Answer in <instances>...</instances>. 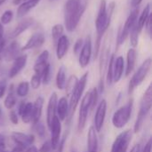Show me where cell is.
Listing matches in <instances>:
<instances>
[{
	"instance_id": "6",
	"label": "cell",
	"mask_w": 152,
	"mask_h": 152,
	"mask_svg": "<svg viewBox=\"0 0 152 152\" xmlns=\"http://www.w3.org/2000/svg\"><path fill=\"white\" fill-rule=\"evenodd\" d=\"M151 68V59L149 58L142 63V65L139 67V69L136 70V72L132 77L131 80L129 81V84H128V94L129 95H131L134 93V89L144 81L145 77L150 72Z\"/></svg>"
},
{
	"instance_id": "10",
	"label": "cell",
	"mask_w": 152,
	"mask_h": 152,
	"mask_svg": "<svg viewBox=\"0 0 152 152\" xmlns=\"http://www.w3.org/2000/svg\"><path fill=\"white\" fill-rule=\"evenodd\" d=\"M106 114H107V101L102 100L100 102V103L97 106L96 112L94 115V129L96 130L97 133H100L102 129V126L104 125V121L106 118Z\"/></svg>"
},
{
	"instance_id": "46",
	"label": "cell",
	"mask_w": 152,
	"mask_h": 152,
	"mask_svg": "<svg viewBox=\"0 0 152 152\" xmlns=\"http://www.w3.org/2000/svg\"><path fill=\"white\" fill-rule=\"evenodd\" d=\"M6 148V139L5 136L2 134H0V151H5Z\"/></svg>"
},
{
	"instance_id": "5",
	"label": "cell",
	"mask_w": 152,
	"mask_h": 152,
	"mask_svg": "<svg viewBox=\"0 0 152 152\" xmlns=\"http://www.w3.org/2000/svg\"><path fill=\"white\" fill-rule=\"evenodd\" d=\"M88 79V72H86L80 79H78V83L75 88V90L70 94V100L69 102V118L71 119L73 114L76 111V109L77 107V104L83 96V93L85 91V88L87 84Z\"/></svg>"
},
{
	"instance_id": "32",
	"label": "cell",
	"mask_w": 152,
	"mask_h": 152,
	"mask_svg": "<svg viewBox=\"0 0 152 152\" xmlns=\"http://www.w3.org/2000/svg\"><path fill=\"white\" fill-rule=\"evenodd\" d=\"M141 30L139 29L138 28V25H137V20L135 21V23L134 24L133 28H131L130 30V43H131V45L133 47H136L137 45H138V39H139V34H140Z\"/></svg>"
},
{
	"instance_id": "19",
	"label": "cell",
	"mask_w": 152,
	"mask_h": 152,
	"mask_svg": "<svg viewBox=\"0 0 152 152\" xmlns=\"http://www.w3.org/2000/svg\"><path fill=\"white\" fill-rule=\"evenodd\" d=\"M45 42V36L43 33H35L33 34L29 39L27 41L26 45L21 47V52L26 51V50H30V49H35L40 47Z\"/></svg>"
},
{
	"instance_id": "4",
	"label": "cell",
	"mask_w": 152,
	"mask_h": 152,
	"mask_svg": "<svg viewBox=\"0 0 152 152\" xmlns=\"http://www.w3.org/2000/svg\"><path fill=\"white\" fill-rule=\"evenodd\" d=\"M134 106V100L130 99L125 105L115 111L112 116V125L116 128H123L130 120Z\"/></svg>"
},
{
	"instance_id": "52",
	"label": "cell",
	"mask_w": 152,
	"mask_h": 152,
	"mask_svg": "<svg viewBox=\"0 0 152 152\" xmlns=\"http://www.w3.org/2000/svg\"><path fill=\"white\" fill-rule=\"evenodd\" d=\"M11 152H25V150L20 148V147H18V146H15L13 148V150Z\"/></svg>"
},
{
	"instance_id": "8",
	"label": "cell",
	"mask_w": 152,
	"mask_h": 152,
	"mask_svg": "<svg viewBox=\"0 0 152 152\" xmlns=\"http://www.w3.org/2000/svg\"><path fill=\"white\" fill-rule=\"evenodd\" d=\"M133 132L131 130H126L120 133L115 139L110 152H126L129 144L132 141Z\"/></svg>"
},
{
	"instance_id": "7",
	"label": "cell",
	"mask_w": 152,
	"mask_h": 152,
	"mask_svg": "<svg viewBox=\"0 0 152 152\" xmlns=\"http://www.w3.org/2000/svg\"><path fill=\"white\" fill-rule=\"evenodd\" d=\"M89 110H91V101H90V92H87L82 98L80 107H79V114L77 119V131L82 132L86 125L87 117Z\"/></svg>"
},
{
	"instance_id": "17",
	"label": "cell",
	"mask_w": 152,
	"mask_h": 152,
	"mask_svg": "<svg viewBox=\"0 0 152 152\" xmlns=\"http://www.w3.org/2000/svg\"><path fill=\"white\" fill-rule=\"evenodd\" d=\"M27 61H28V56L26 54H22V55H20L19 57H17L13 61V63L10 69L9 77L13 78L14 77H16L25 68V66L27 64Z\"/></svg>"
},
{
	"instance_id": "30",
	"label": "cell",
	"mask_w": 152,
	"mask_h": 152,
	"mask_svg": "<svg viewBox=\"0 0 152 152\" xmlns=\"http://www.w3.org/2000/svg\"><path fill=\"white\" fill-rule=\"evenodd\" d=\"M115 54H112L108 61V69L106 74V84L108 86H110L113 83V69H114V61H115Z\"/></svg>"
},
{
	"instance_id": "53",
	"label": "cell",
	"mask_w": 152,
	"mask_h": 152,
	"mask_svg": "<svg viewBox=\"0 0 152 152\" xmlns=\"http://www.w3.org/2000/svg\"><path fill=\"white\" fill-rule=\"evenodd\" d=\"M142 0H132V5L134 7H137L141 3H142Z\"/></svg>"
},
{
	"instance_id": "29",
	"label": "cell",
	"mask_w": 152,
	"mask_h": 152,
	"mask_svg": "<svg viewBox=\"0 0 152 152\" xmlns=\"http://www.w3.org/2000/svg\"><path fill=\"white\" fill-rule=\"evenodd\" d=\"M66 68L61 66L56 75V86L60 90H63L66 85Z\"/></svg>"
},
{
	"instance_id": "2",
	"label": "cell",
	"mask_w": 152,
	"mask_h": 152,
	"mask_svg": "<svg viewBox=\"0 0 152 152\" xmlns=\"http://www.w3.org/2000/svg\"><path fill=\"white\" fill-rule=\"evenodd\" d=\"M86 2L83 0H67L64 4V25L69 32H72L77 27L80 19L86 10Z\"/></svg>"
},
{
	"instance_id": "14",
	"label": "cell",
	"mask_w": 152,
	"mask_h": 152,
	"mask_svg": "<svg viewBox=\"0 0 152 152\" xmlns=\"http://www.w3.org/2000/svg\"><path fill=\"white\" fill-rule=\"evenodd\" d=\"M18 115L25 124H29L33 120V103L28 102H20L18 108Z\"/></svg>"
},
{
	"instance_id": "56",
	"label": "cell",
	"mask_w": 152,
	"mask_h": 152,
	"mask_svg": "<svg viewBox=\"0 0 152 152\" xmlns=\"http://www.w3.org/2000/svg\"><path fill=\"white\" fill-rule=\"evenodd\" d=\"M71 152H76V151H75V150H72V151H71Z\"/></svg>"
},
{
	"instance_id": "42",
	"label": "cell",
	"mask_w": 152,
	"mask_h": 152,
	"mask_svg": "<svg viewBox=\"0 0 152 152\" xmlns=\"http://www.w3.org/2000/svg\"><path fill=\"white\" fill-rule=\"evenodd\" d=\"M84 45V42H83V39L82 38H79L77 40V42L75 43V45H74V53L78 55L81 49H82V46Z\"/></svg>"
},
{
	"instance_id": "33",
	"label": "cell",
	"mask_w": 152,
	"mask_h": 152,
	"mask_svg": "<svg viewBox=\"0 0 152 152\" xmlns=\"http://www.w3.org/2000/svg\"><path fill=\"white\" fill-rule=\"evenodd\" d=\"M28 92H29V83L27 82V81L20 82L18 85L17 88L15 89V94L19 97H25V96H27Z\"/></svg>"
},
{
	"instance_id": "43",
	"label": "cell",
	"mask_w": 152,
	"mask_h": 152,
	"mask_svg": "<svg viewBox=\"0 0 152 152\" xmlns=\"http://www.w3.org/2000/svg\"><path fill=\"white\" fill-rule=\"evenodd\" d=\"M7 89V81L5 79L0 80V99L4 97Z\"/></svg>"
},
{
	"instance_id": "36",
	"label": "cell",
	"mask_w": 152,
	"mask_h": 152,
	"mask_svg": "<svg viewBox=\"0 0 152 152\" xmlns=\"http://www.w3.org/2000/svg\"><path fill=\"white\" fill-rule=\"evenodd\" d=\"M51 80V65L48 63L45 68L43 74H42V83L44 85H48Z\"/></svg>"
},
{
	"instance_id": "27",
	"label": "cell",
	"mask_w": 152,
	"mask_h": 152,
	"mask_svg": "<svg viewBox=\"0 0 152 152\" xmlns=\"http://www.w3.org/2000/svg\"><path fill=\"white\" fill-rule=\"evenodd\" d=\"M37 4H38V2L37 1H34V0H26V1H23L21 4H20V6L17 9V17L18 18L24 17V15H26Z\"/></svg>"
},
{
	"instance_id": "31",
	"label": "cell",
	"mask_w": 152,
	"mask_h": 152,
	"mask_svg": "<svg viewBox=\"0 0 152 152\" xmlns=\"http://www.w3.org/2000/svg\"><path fill=\"white\" fill-rule=\"evenodd\" d=\"M150 15H151V4H148L145 6V8L143 9L142 12L141 13L140 18L137 20V25H138V28L141 31L143 28V27L145 26V23H146Z\"/></svg>"
},
{
	"instance_id": "45",
	"label": "cell",
	"mask_w": 152,
	"mask_h": 152,
	"mask_svg": "<svg viewBox=\"0 0 152 152\" xmlns=\"http://www.w3.org/2000/svg\"><path fill=\"white\" fill-rule=\"evenodd\" d=\"M9 118H10V121H11L13 125H18V122H19L18 114H17L14 110H11V112H10V114H9Z\"/></svg>"
},
{
	"instance_id": "35",
	"label": "cell",
	"mask_w": 152,
	"mask_h": 152,
	"mask_svg": "<svg viewBox=\"0 0 152 152\" xmlns=\"http://www.w3.org/2000/svg\"><path fill=\"white\" fill-rule=\"evenodd\" d=\"M63 31H64V28H63V26L61 24H56L53 27L52 37L55 42H57V40L63 35Z\"/></svg>"
},
{
	"instance_id": "51",
	"label": "cell",
	"mask_w": 152,
	"mask_h": 152,
	"mask_svg": "<svg viewBox=\"0 0 152 152\" xmlns=\"http://www.w3.org/2000/svg\"><path fill=\"white\" fill-rule=\"evenodd\" d=\"M130 152H141V145L140 144H135L132 149Z\"/></svg>"
},
{
	"instance_id": "11",
	"label": "cell",
	"mask_w": 152,
	"mask_h": 152,
	"mask_svg": "<svg viewBox=\"0 0 152 152\" xmlns=\"http://www.w3.org/2000/svg\"><path fill=\"white\" fill-rule=\"evenodd\" d=\"M50 131H51V145L53 151L57 150L60 141H61V120L57 118V116L54 118L53 120L51 126H50Z\"/></svg>"
},
{
	"instance_id": "49",
	"label": "cell",
	"mask_w": 152,
	"mask_h": 152,
	"mask_svg": "<svg viewBox=\"0 0 152 152\" xmlns=\"http://www.w3.org/2000/svg\"><path fill=\"white\" fill-rule=\"evenodd\" d=\"M4 125V113H3V110L2 107L0 106V126Z\"/></svg>"
},
{
	"instance_id": "34",
	"label": "cell",
	"mask_w": 152,
	"mask_h": 152,
	"mask_svg": "<svg viewBox=\"0 0 152 152\" xmlns=\"http://www.w3.org/2000/svg\"><path fill=\"white\" fill-rule=\"evenodd\" d=\"M77 83H78L77 77L76 76H70V77L69 78V80L66 82V85H65L67 95H69L70 96V94H72V92L75 90Z\"/></svg>"
},
{
	"instance_id": "41",
	"label": "cell",
	"mask_w": 152,
	"mask_h": 152,
	"mask_svg": "<svg viewBox=\"0 0 152 152\" xmlns=\"http://www.w3.org/2000/svg\"><path fill=\"white\" fill-rule=\"evenodd\" d=\"M4 45H5V40L4 37V27L3 24L0 22V60L2 59V53L4 49Z\"/></svg>"
},
{
	"instance_id": "1",
	"label": "cell",
	"mask_w": 152,
	"mask_h": 152,
	"mask_svg": "<svg viewBox=\"0 0 152 152\" xmlns=\"http://www.w3.org/2000/svg\"><path fill=\"white\" fill-rule=\"evenodd\" d=\"M114 8H115V3L114 2L110 3V5L107 6L106 0H101L98 14H97L96 20H95V28H96V32H97V38H96V43H95L94 58H97V56L99 54L102 37L110 25Z\"/></svg>"
},
{
	"instance_id": "3",
	"label": "cell",
	"mask_w": 152,
	"mask_h": 152,
	"mask_svg": "<svg viewBox=\"0 0 152 152\" xmlns=\"http://www.w3.org/2000/svg\"><path fill=\"white\" fill-rule=\"evenodd\" d=\"M152 106V86L151 85L149 86L147 90L142 95V98L141 100L140 103V109L137 115V118L134 126V133H139L142 127V125L144 123V120L149 114Z\"/></svg>"
},
{
	"instance_id": "55",
	"label": "cell",
	"mask_w": 152,
	"mask_h": 152,
	"mask_svg": "<svg viewBox=\"0 0 152 152\" xmlns=\"http://www.w3.org/2000/svg\"><path fill=\"white\" fill-rule=\"evenodd\" d=\"M23 1H26V0H22V2H23ZM34 1H37V2H39L40 0H34ZM22 2H21V3H22Z\"/></svg>"
},
{
	"instance_id": "54",
	"label": "cell",
	"mask_w": 152,
	"mask_h": 152,
	"mask_svg": "<svg viewBox=\"0 0 152 152\" xmlns=\"http://www.w3.org/2000/svg\"><path fill=\"white\" fill-rule=\"evenodd\" d=\"M5 1H6V0H0V5H1V4H3Z\"/></svg>"
},
{
	"instance_id": "25",
	"label": "cell",
	"mask_w": 152,
	"mask_h": 152,
	"mask_svg": "<svg viewBox=\"0 0 152 152\" xmlns=\"http://www.w3.org/2000/svg\"><path fill=\"white\" fill-rule=\"evenodd\" d=\"M136 57H137V53L135 49L131 48L127 52L126 55V76L128 77L134 70L135 67V62H136Z\"/></svg>"
},
{
	"instance_id": "44",
	"label": "cell",
	"mask_w": 152,
	"mask_h": 152,
	"mask_svg": "<svg viewBox=\"0 0 152 152\" xmlns=\"http://www.w3.org/2000/svg\"><path fill=\"white\" fill-rule=\"evenodd\" d=\"M52 145H51V142L46 141L45 143H43V145L41 146V148L38 150V152H50L52 151Z\"/></svg>"
},
{
	"instance_id": "38",
	"label": "cell",
	"mask_w": 152,
	"mask_h": 152,
	"mask_svg": "<svg viewBox=\"0 0 152 152\" xmlns=\"http://www.w3.org/2000/svg\"><path fill=\"white\" fill-rule=\"evenodd\" d=\"M34 130L36 131L37 134L41 139L45 138V127L43 123L37 122V124H34Z\"/></svg>"
},
{
	"instance_id": "39",
	"label": "cell",
	"mask_w": 152,
	"mask_h": 152,
	"mask_svg": "<svg viewBox=\"0 0 152 152\" xmlns=\"http://www.w3.org/2000/svg\"><path fill=\"white\" fill-rule=\"evenodd\" d=\"M12 17H13V12L11 11V10H7L5 11L3 15L1 16L0 18V22L3 24V25H5V24H8L12 20Z\"/></svg>"
},
{
	"instance_id": "47",
	"label": "cell",
	"mask_w": 152,
	"mask_h": 152,
	"mask_svg": "<svg viewBox=\"0 0 152 152\" xmlns=\"http://www.w3.org/2000/svg\"><path fill=\"white\" fill-rule=\"evenodd\" d=\"M151 147H152V141L151 139H150L148 141V142L145 144L143 150L141 152H151Z\"/></svg>"
},
{
	"instance_id": "12",
	"label": "cell",
	"mask_w": 152,
	"mask_h": 152,
	"mask_svg": "<svg viewBox=\"0 0 152 152\" xmlns=\"http://www.w3.org/2000/svg\"><path fill=\"white\" fill-rule=\"evenodd\" d=\"M12 140L15 143V146L26 150L27 148L34 144L35 136L33 134H26L20 132H13L12 134Z\"/></svg>"
},
{
	"instance_id": "15",
	"label": "cell",
	"mask_w": 152,
	"mask_h": 152,
	"mask_svg": "<svg viewBox=\"0 0 152 152\" xmlns=\"http://www.w3.org/2000/svg\"><path fill=\"white\" fill-rule=\"evenodd\" d=\"M21 53V47L17 42H12L7 47H4L2 58H4L6 61H14L17 57H19Z\"/></svg>"
},
{
	"instance_id": "28",
	"label": "cell",
	"mask_w": 152,
	"mask_h": 152,
	"mask_svg": "<svg viewBox=\"0 0 152 152\" xmlns=\"http://www.w3.org/2000/svg\"><path fill=\"white\" fill-rule=\"evenodd\" d=\"M16 103H17V97L15 94V89L13 85H11L9 88V92L4 101V105L7 110H12L13 107L16 105Z\"/></svg>"
},
{
	"instance_id": "18",
	"label": "cell",
	"mask_w": 152,
	"mask_h": 152,
	"mask_svg": "<svg viewBox=\"0 0 152 152\" xmlns=\"http://www.w3.org/2000/svg\"><path fill=\"white\" fill-rule=\"evenodd\" d=\"M48 60H49V52L47 50H45L39 54V56L37 57V59L35 61V65H34L35 74L39 75L41 77V78H42V74H43L45 68L49 63Z\"/></svg>"
},
{
	"instance_id": "37",
	"label": "cell",
	"mask_w": 152,
	"mask_h": 152,
	"mask_svg": "<svg viewBox=\"0 0 152 152\" xmlns=\"http://www.w3.org/2000/svg\"><path fill=\"white\" fill-rule=\"evenodd\" d=\"M99 92L96 87L93 88L92 91H90V101H91V110H93L98 102V97H99Z\"/></svg>"
},
{
	"instance_id": "13",
	"label": "cell",
	"mask_w": 152,
	"mask_h": 152,
	"mask_svg": "<svg viewBox=\"0 0 152 152\" xmlns=\"http://www.w3.org/2000/svg\"><path fill=\"white\" fill-rule=\"evenodd\" d=\"M91 56H92V40H91V37H87L78 54V63L81 68H86L89 64Z\"/></svg>"
},
{
	"instance_id": "50",
	"label": "cell",
	"mask_w": 152,
	"mask_h": 152,
	"mask_svg": "<svg viewBox=\"0 0 152 152\" xmlns=\"http://www.w3.org/2000/svg\"><path fill=\"white\" fill-rule=\"evenodd\" d=\"M25 152H38V150L37 149L36 146L31 145V146H29L28 148H27V149L25 150Z\"/></svg>"
},
{
	"instance_id": "26",
	"label": "cell",
	"mask_w": 152,
	"mask_h": 152,
	"mask_svg": "<svg viewBox=\"0 0 152 152\" xmlns=\"http://www.w3.org/2000/svg\"><path fill=\"white\" fill-rule=\"evenodd\" d=\"M43 106H44V98L41 96H38L36 101L33 102V124H37L39 122L40 118L42 116L43 111Z\"/></svg>"
},
{
	"instance_id": "20",
	"label": "cell",
	"mask_w": 152,
	"mask_h": 152,
	"mask_svg": "<svg viewBox=\"0 0 152 152\" xmlns=\"http://www.w3.org/2000/svg\"><path fill=\"white\" fill-rule=\"evenodd\" d=\"M99 141L97 132L94 126H90L87 133V152H98Z\"/></svg>"
},
{
	"instance_id": "23",
	"label": "cell",
	"mask_w": 152,
	"mask_h": 152,
	"mask_svg": "<svg viewBox=\"0 0 152 152\" xmlns=\"http://www.w3.org/2000/svg\"><path fill=\"white\" fill-rule=\"evenodd\" d=\"M34 20L32 18H26L24 20H22L21 21H20L16 27L13 28V30L10 33L9 37L10 38H15L18 36H20L22 32H24L25 30H27L32 24H33Z\"/></svg>"
},
{
	"instance_id": "48",
	"label": "cell",
	"mask_w": 152,
	"mask_h": 152,
	"mask_svg": "<svg viewBox=\"0 0 152 152\" xmlns=\"http://www.w3.org/2000/svg\"><path fill=\"white\" fill-rule=\"evenodd\" d=\"M145 27H146V28H147V30H148L149 35L151 36V15L149 16V18H148V20H147V21H146V23H145Z\"/></svg>"
},
{
	"instance_id": "16",
	"label": "cell",
	"mask_w": 152,
	"mask_h": 152,
	"mask_svg": "<svg viewBox=\"0 0 152 152\" xmlns=\"http://www.w3.org/2000/svg\"><path fill=\"white\" fill-rule=\"evenodd\" d=\"M58 102V96L56 93H53L49 98L48 105H47V111H46V124L48 128H50L51 124L54 118L56 117V106Z\"/></svg>"
},
{
	"instance_id": "21",
	"label": "cell",
	"mask_w": 152,
	"mask_h": 152,
	"mask_svg": "<svg viewBox=\"0 0 152 152\" xmlns=\"http://www.w3.org/2000/svg\"><path fill=\"white\" fill-rule=\"evenodd\" d=\"M56 114H57V118L61 121H63L68 118L69 102L66 97H61L60 100H58L57 106H56Z\"/></svg>"
},
{
	"instance_id": "40",
	"label": "cell",
	"mask_w": 152,
	"mask_h": 152,
	"mask_svg": "<svg viewBox=\"0 0 152 152\" xmlns=\"http://www.w3.org/2000/svg\"><path fill=\"white\" fill-rule=\"evenodd\" d=\"M41 83H42V78H41V77H40L39 75L34 74V75L32 76V77H31L30 85H29V86H31V87H32L33 89L36 90V89H37V88L40 86Z\"/></svg>"
},
{
	"instance_id": "9",
	"label": "cell",
	"mask_w": 152,
	"mask_h": 152,
	"mask_svg": "<svg viewBox=\"0 0 152 152\" xmlns=\"http://www.w3.org/2000/svg\"><path fill=\"white\" fill-rule=\"evenodd\" d=\"M138 13H139V9H135L134 10L130 15L128 16V18L126 19L124 27L121 29V32L119 33V36L118 37V46L121 45L123 43H125V41L126 40L127 37L129 36L130 30L133 28L134 24L135 23V21L137 20V17H138Z\"/></svg>"
},
{
	"instance_id": "57",
	"label": "cell",
	"mask_w": 152,
	"mask_h": 152,
	"mask_svg": "<svg viewBox=\"0 0 152 152\" xmlns=\"http://www.w3.org/2000/svg\"><path fill=\"white\" fill-rule=\"evenodd\" d=\"M0 152H9V151H0Z\"/></svg>"
},
{
	"instance_id": "24",
	"label": "cell",
	"mask_w": 152,
	"mask_h": 152,
	"mask_svg": "<svg viewBox=\"0 0 152 152\" xmlns=\"http://www.w3.org/2000/svg\"><path fill=\"white\" fill-rule=\"evenodd\" d=\"M125 69L124 58L119 56L115 59L114 61V69H113V83H118L121 79Z\"/></svg>"
},
{
	"instance_id": "22",
	"label": "cell",
	"mask_w": 152,
	"mask_h": 152,
	"mask_svg": "<svg viewBox=\"0 0 152 152\" xmlns=\"http://www.w3.org/2000/svg\"><path fill=\"white\" fill-rule=\"evenodd\" d=\"M56 43V56L59 60H61L68 52L69 41L67 36L62 35Z\"/></svg>"
}]
</instances>
